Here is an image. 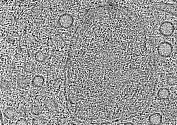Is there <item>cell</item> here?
<instances>
[{"mask_svg": "<svg viewBox=\"0 0 177 125\" xmlns=\"http://www.w3.org/2000/svg\"><path fill=\"white\" fill-rule=\"evenodd\" d=\"M173 50V47L171 44L168 42L161 43L157 48L158 54L163 58H168L170 56Z\"/></svg>", "mask_w": 177, "mask_h": 125, "instance_id": "obj_1", "label": "cell"}, {"mask_svg": "<svg viewBox=\"0 0 177 125\" xmlns=\"http://www.w3.org/2000/svg\"><path fill=\"white\" fill-rule=\"evenodd\" d=\"M175 30V27L172 23L169 21L164 22L159 28L160 32L164 36L168 37L172 35Z\"/></svg>", "mask_w": 177, "mask_h": 125, "instance_id": "obj_2", "label": "cell"}, {"mask_svg": "<svg viewBox=\"0 0 177 125\" xmlns=\"http://www.w3.org/2000/svg\"><path fill=\"white\" fill-rule=\"evenodd\" d=\"M156 8L168 13L177 17V5L168 3H160L155 6Z\"/></svg>", "mask_w": 177, "mask_h": 125, "instance_id": "obj_3", "label": "cell"}, {"mask_svg": "<svg viewBox=\"0 0 177 125\" xmlns=\"http://www.w3.org/2000/svg\"><path fill=\"white\" fill-rule=\"evenodd\" d=\"M73 22V18L68 14H65L60 16L59 23L61 27L65 28H68L72 26Z\"/></svg>", "mask_w": 177, "mask_h": 125, "instance_id": "obj_4", "label": "cell"}, {"mask_svg": "<svg viewBox=\"0 0 177 125\" xmlns=\"http://www.w3.org/2000/svg\"><path fill=\"white\" fill-rule=\"evenodd\" d=\"M44 105L47 110L52 112H57L59 107L57 102L52 98L46 100L44 102Z\"/></svg>", "mask_w": 177, "mask_h": 125, "instance_id": "obj_5", "label": "cell"}, {"mask_svg": "<svg viewBox=\"0 0 177 125\" xmlns=\"http://www.w3.org/2000/svg\"><path fill=\"white\" fill-rule=\"evenodd\" d=\"M149 120L152 125H160L162 121V116L160 113H154L149 116Z\"/></svg>", "mask_w": 177, "mask_h": 125, "instance_id": "obj_6", "label": "cell"}, {"mask_svg": "<svg viewBox=\"0 0 177 125\" xmlns=\"http://www.w3.org/2000/svg\"><path fill=\"white\" fill-rule=\"evenodd\" d=\"M170 95V91L167 88H160L157 93L158 97L162 100L167 99Z\"/></svg>", "mask_w": 177, "mask_h": 125, "instance_id": "obj_7", "label": "cell"}, {"mask_svg": "<svg viewBox=\"0 0 177 125\" xmlns=\"http://www.w3.org/2000/svg\"><path fill=\"white\" fill-rule=\"evenodd\" d=\"M29 84L28 78L24 76H22L18 78L17 81V86L20 88H25L27 87Z\"/></svg>", "mask_w": 177, "mask_h": 125, "instance_id": "obj_8", "label": "cell"}, {"mask_svg": "<svg viewBox=\"0 0 177 125\" xmlns=\"http://www.w3.org/2000/svg\"><path fill=\"white\" fill-rule=\"evenodd\" d=\"M32 82L33 85L35 87H41L44 84V78L40 75H36L33 78Z\"/></svg>", "mask_w": 177, "mask_h": 125, "instance_id": "obj_9", "label": "cell"}, {"mask_svg": "<svg viewBox=\"0 0 177 125\" xmlns=\"http://www.w3.org/2000/svg\"><path fill=\"white\" fill-rule=\"evenodd\" d=\"M4 115L7 119H12L16 115V111L12 107L7 108L4 112Z\"/></svg>", "mask_w": 177, "mask_h": 125, "instance_id": "obj_10", "label": "cell"}, {"mask_svg": "<svg viewBox=\"0 0 177 125\" xmlns=\"http://www.w3.org/2000/svg\"><path fill=\"white\" fill-rule=\"evenodd\" d=\"M31 113L34 116L40 115L42 113V109L38 105H32L31 107Z\"/></svg>", "mask_w": 177, "mask_h": 125, "instance_id": "obj_11", "label": "cell"}, {"mask_svg": "<svg viewBox=\"0 0 177 125\" xmlns=\"http://www.w3.org/2000/svg\"><path fill=\"white\" fill-rule=\"evenodd\" d=\"M46 122V120L43 116L39 118H34L33 120V125H45Z\"/></svg>", "mask_w": 177, "mask_h": 125, "instance_id": "obj_12", "label": "cell"}, {"mask_svg": "<svg viewBox=\"0 0 177 125\" xmlns=\"http://www.w3.org/2000/svg\"><path fill=\"white\" fill-rule=\"evenodd\" d=\"M46 58V55L43 52L39 51L37 52L35 56V59L37 61L43 62L45 60Z\"/></svg>", "mask_w": 177, "mask_h": 125, "instance_id": "obj_13", "label": "cell"}, {"mask_svg": "<svg viewBox=\"0 0 177 125\" xmlns=\"http://www.w3.org/2000/svg\"><path fill=\"white\" fill-rule=\"evenodd\" d=\"M35 69V66L32 62H26L24 67V71L27 73H31L33 72Z\"/></svg>", "mask_w": 177, "mask_h": 125, "instance_id": "obj_14", "label": "cell"}, {"mask_svg": "<svg viewBox=\"0 0 177 125\" xmlns=\"http://www.w3.org/2000/svg\"><path fill=\"white\" fill-rule=\"evenodd\" d=\"M166 82L169 85L173 86L177 84V78L175 76H168L166 79Z\"/></svg>", "mask_w": 177, "mask_h": 125, "instance_id": "obj_15", "label": "cell"}, {"mask_svg": "<svg viewBox=\"0 0 177 125\" xmlns=\"http://www.w3.org/2000/svg\"><path fill=\"white\" fill-rule=\"evenodd\" d=\"M15 125H28V123L25 119L21 118L18 120Z\"/></svg>", "mask_w": 177, "mask_h": 125, "instance_id": "obj_16", "label": "cell"}, {"mask_svg": "<svg viewBox=\"0 0 177 125\" xmlns=\"http://www.w3.org/2000/svg\"><path fill=\"white\" fill-rule=\"evenodd\" d=\"M123 125H134V124L133 123H131V122H128L124 123Z\"/></svg>", "mask_w": 177, "mask_h": 125, "instance_id": "obj_17", "label": "cell"}, {"mask_svg": "<svg viewBox=\"0 0 177 125\" xmlns=\"http://www.w3.org/2000/svg\"><path fill=\"white\" fill-rule=\"evenodd\" d=\"M176 73H177V69H176Z\"/></svg>", "mask_w": 177, "mask_h": 125, "instance_id": "obj_18", "label": "cell"}]
</instances>
